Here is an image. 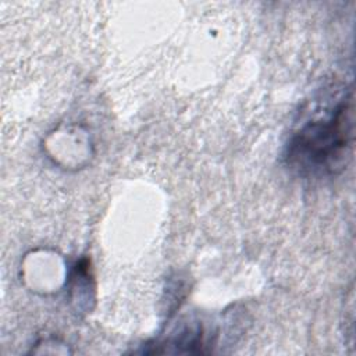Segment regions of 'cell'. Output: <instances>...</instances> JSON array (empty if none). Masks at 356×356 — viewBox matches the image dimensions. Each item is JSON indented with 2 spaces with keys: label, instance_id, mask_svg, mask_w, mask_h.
I'll return each instance as SVG.
<instances>
[{
  "label": "cell",
  "instance_id": "1",
  "mask_svg": "<svg viewBox=\"0 0 356 356\" xmlns=\"http://www.w3.org/2000/svg\"><path fill=\"white\" fill-rule=\"evenodd\" d=\"M353 142V97L342 93L334 106L303 122L285 147L288 167L302 175H328L339 171Z\"/></svg>",
  "mask_w": 356,
  "mask_h": 356
}]
</instances>
